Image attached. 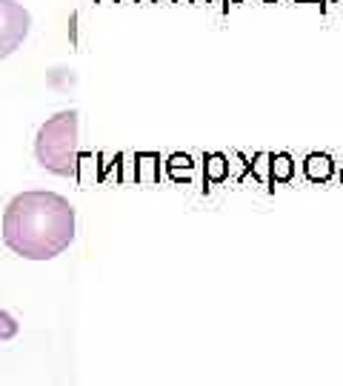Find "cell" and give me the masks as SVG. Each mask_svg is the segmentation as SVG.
Listing matches in <instances>:
<instances>
[{"label":"cell","instance_id":"8","mask_svg":"<svg viewBox=\"0 0 343 386\" xmlns=\"http://www.w3.org/2000/svg\"><path fill=\"white\" fill-rule=\"evenodd\" d=\"M266 3H272V0H266Z\"/></svg>","mask_w":343,"mask_h":386},{"label":"cell","instance_id":"1","mask_svg":"<svg viewBox=\"0 0 343 386\" xmlns=\"http://www.w3.org/2000/svg\"><path fill=\"white\" fill-rule=\"evenodd\" d=\"M74 206L46 189L14 195L3 212V243L26 261H52L74 241Z\"/></svg>","mask_w":343,"mask_h":386},{"label":"cell","instance_id":"4","mask_svg":"<svg viewBox=\"0 0 343 386\" xmlns=\"http://www.w3.org/2000/svg\"><path fill=\"white\" fill-rule=\"evenodd\" d=\"M303 172H306V178L309 181H329L332 178V172H335V163L329 154H309L306 161H303Z\"/></svg>","mask_w":343,"mask_h":386},{"label":"cell","instance_id":"6","mask_svg":"<svg viewBox=\"0 0 343 386\" xmlns=\"http://www.w3.org/2000/svg\"><path fill=\"white\" fill-rule=\"evenodd\" d=\"M17 332H21V323H17L6 309H0V343H6V341H12Z\"/></svg>","mask_w":343,"mask_h":386},{"label":"cell","instance_id":"5","mask_svg":"<svg viewBox=\"0 0 343 386\" xmlns=\"http://www.w3.org/2000/svg\"><path fill=\"white\" fill-rule=\"evenodd\" d=\"M269 161H272V181H280V183L292 181V175H295V163H292L289 154L280 152V154H275V158H269Z\"/></svg>","mask_w":343,"mask_h":386},{"label":"cell","instance_id":"7","mask_svg":"<svg viewBox=\"0 0 343 386\" xmlns=\"http://www.w3.org/2000/svg\"><path fill=\"white\" fill-rule=\"evenodd\" d=\"M226 172H229V163L223 154H209V163H206V175L212 178V181H223L226 178Z\"/></svg>","mask_w":343,"mask_h":386},{"label":"cell","instance_id":"3","mask_svg":"<svg viewBox=\"0 0 343 386\" xmlns=\"http://www.w3.org/2000/svg\"><path fill=\"white\" fill-rule=\"evenodd\" d=\"M32 29V14L17 0H0V61L23 46Z\"/></svg>","mask_w":343,"mask_h":386},{"label":"cell","instance_id":"2","mask_svg":"<svg viewBox=\"0 0 343 386\" xmlns=\"http://www.w3.org/2000/svg\"><path fill=\"white\" fill-rule=\"evenodd\" d=\"M78 112L66 109L57 112L37 129L34 134V158L52 175L69 178L78 172L81 152H78Z\"/></svg>","mask_w":343,"mask_h":386}]
</instances>
